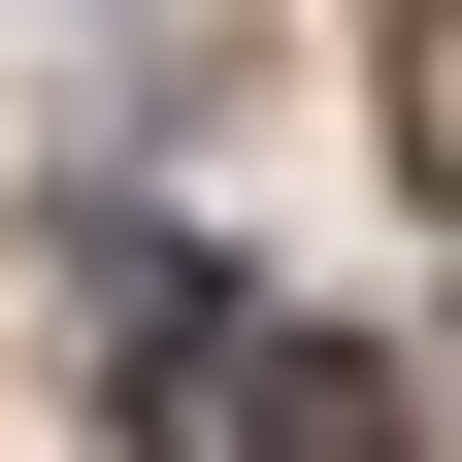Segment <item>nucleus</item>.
I'll return each mask as SVG.
<instances>
[{
	"mask_svg": "<svg viewBox=\"0 0 462 462\" xmlns=\"http://www.w3.org/2000/svg\"><path fill=\"white\" fill-rule=\"evenodd\" d=\"M231 462H430V364L396 330H231Z\"/></svg>",
	"mask_w": 462,
	"mask_h": 462,
	"instance_id": "f257e3e1",
	"label": "nucleus"
},
{
	"mask_svg": "<svg viewBox=\"0 0 462 462\" xmlns=\"http://www.w3.org/2000/svg\"><path fill=\"white\" fill-rule=\"evenodd\" d=\"M99 364H133V396L231 364V264H199V231H99Z\"/></svg>",
	"mask_w": 462,
	"mask_h": 462,
	"instance_id": "f03ea898",
	"label": "nucleus"
}]
</instances>
